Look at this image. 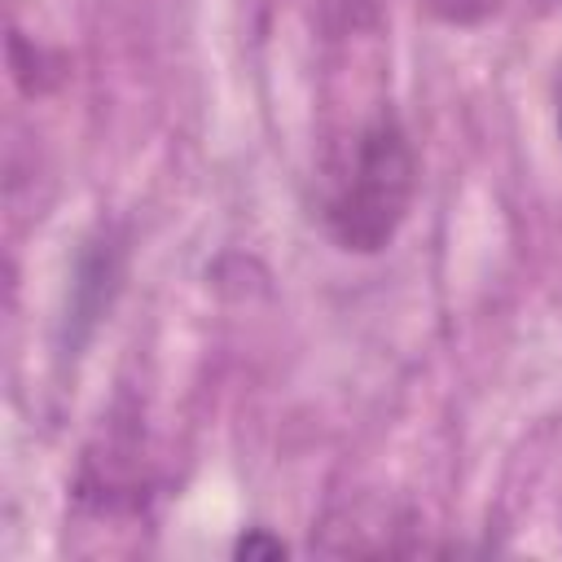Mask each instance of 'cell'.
Segmentation results:
<instances>
[{
    "mask_svg": "<svg viewBox=\"0 0 562 562\" xmlns=\"http://www.w3.org/2000/svg\"><path fill=\"white\" fill-rule=\"evenodd\" d=\"M505 0H426V9L448 26H479L501 13Z\"/></svg>",
    "mask_w": 562,
    "mask_h": 562,
    "instance_id": "3957f363",
    "label": "cell"
},
{
    "mask_svg": "<svg viewBox=\"0 0 562 562\" xmlns=\"http://www.w3.org/2000/svg\"><path fill=\"white\" fill-rule=\"evenodd\" d=\"M558 136H562V75H558Z\"/></svg>",
    "mask_w": 562,
    "mask_h": 562,
    "instance_id": "5b68a950",
    "label": "cell"
},
{
    "mask_svg": "<svg viewBox=\"0 0 562 562\" xmlns=\"http://www.w3.org/2000/svg\"><path fill=\"white\" fill-rule=\"evenodd\" d=\"M123 272V250L110 233H101L97 241H88V250L79 255V272L70 281V347H79L88 338V329L101 321V312L110 307V294L119 285Z\"/></svg>",
    "mask_w": 562,
    "mask_h": 562,
    "instance_id": "7a4b0ae2",
    "label": "cell"
},
{
    "mask_svg": "<svg viewBox=\"0 0 562 562\" xmlns=\"http://www.w3.org/2000/svg\"><path fill=\"white\" fill-rule=\"evenodd\" d=\"M233 553H237V558H285V540H277V536L263 531V527H250V531L237 536Z\"/></svg>",
    "mask_w": 562,
    "mask_h": 562,
    "instance_id": "277c9868",
    "label": "cell"
},
{
    "mask_svg": "<svg viewBox=\"0 0 562 562\" xmlns=\"http://www.w3.org/2000/svg\"><path fill=\"white\" fill-rule=\"evenodd\" d=\"M422 184L413 136L391 101H378L347 136L325 145L316 167V215L347 255H378L404 228Z\"/></svg>",
    "mask_w": 562,
    "mask_h": 562,
    "instance_id": "6da1fadb",
    "label": "cell"
}]
</instances>
